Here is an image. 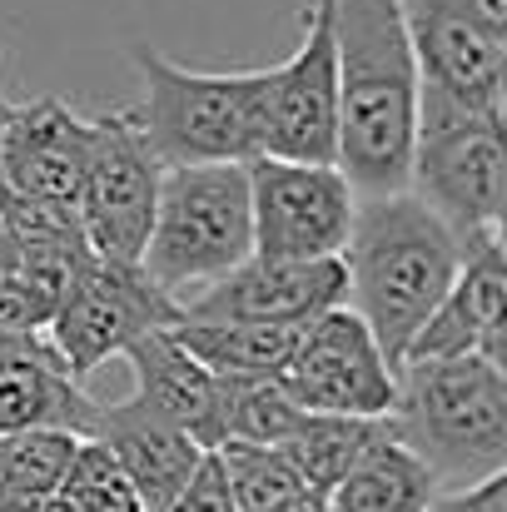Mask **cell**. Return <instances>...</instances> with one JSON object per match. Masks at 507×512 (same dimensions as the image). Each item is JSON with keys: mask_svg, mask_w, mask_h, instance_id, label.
<instances>
[{"mask_svg": "<svg viewBox=\"0 0 507 512\" xmlns=\"http://www.w3.org/2000/svg\"><path fill=\"white\" fill-rule=\"evenodd\" d=\"M338 60L334 165L353 194L408 189L418 130V60L398 0H324Z\"/></svg>", "mask_w": 507, "mask_h": 512, "instance_id": "6da1fadb", "label": "cell"}, {"mask_svg": "<svg viewBox=\"0 0 507 512\" xmlns=\"http://www.w3.org/2000/svg\"><path fill=\"white\" fill-rule=\"evenodd\" d=\"M463 254L468 239L443 224L413 189L358 199L348 244L338 254L348 274V309L373 329L393 368H403L408 343L448 294Z\"/></svg>", "mask_w": 507, "mask_h": 512, "instance_id": "7a4b0ae2", "label": "cell"}, {"mask_svg": "<svg viewBox=\"0 0 507 512\" xmlns=\"http://www.w3.org/2000/svg\"><path fill=\"white\" fill-rule=\"evenodd\" d=\"M388 418L438 493L507 473V368L483 353L408 358Z\"/></svg>", "mask_w": 507, "mask_h": 512, "instance_id": "3957f363", "label": "cell"}, {"mask_svg": "<svg viewBox=\"0 0 507 512\" xmlns=\"http://www.w3.org/2000/svg\"><path fill=\"white\" fill-rule=\"evenodd\" d=\"M140 70L135 120L160 165H244L264 140V70H189L155 45H130Z\"/></svg>", "mask_w": 507, "mask_h": 512, "instance_id": "277c9868", "label": "cell"}, {"mask_svg": "<svg viewBox=\"0 0 507 512\" xmlns=\"http://www.w3.org/2000/svg\"><path fill=\"white\" fill-rule=\"evenodd\" d=\"M254 254L249 219V174L244 165H169L160 174V199L150 219V239L140 249V269L165 289H204Z\"/></svg>", "mask_w": 507, "mask_h": 512, "instance_id": "5b68a950", "label": "cell"}, {"mask_svg": "<svg viewBox=\"0 0 507 512\" xmlns=\"http://www.w3.org/2000/svg\"><path fill=\"white\" fill-rule=\"evenodd\" d=\"M408 189L463 239L503 234L507 140L498 110H473L418 85Z\"/></svg>", "mask_w": 507, "mask_h": 512, "instance_id": "8992f818", "label": "cell"}, {"mask_svg": "<svg viewBox=\"0 0 507 512\" xmlns=\"http://www.w3.org/2000/svg\"><path fill=\"white\" fill-rule=\"evenodd\" d=\"M179 319V299L165 294L140 259H105L95 254L80 279L60 294L45 339L75 378H90L100 363L120 358L125 348Z\"/></svg>", "mask_w": 507, "mask_h": 512, "instance_id": "52a82bcc", "label": "cell"}, {"mask_svg": "<svg viewBox=\"0 0 507 512\" xmlns=\"http://www.w3.org/2000/svg\"><path fill=\"white\" fill-rule=\"evenodd\" d=\"M160 174L135 110H110L90 120V150L80 170L75 219L95 254L105 259H140L160 199Z\"/></svg>", "mask_w": 507, "mask_h": 512, "instance_id": "ba28073f", "label": "cell"}, {"mask_svg": "<svg viewBox=\"0 0 507 512\" xmlns=\"http://www.w3.org/2000/svg\"><path fill=\"white\" fill-rule=\"evenodd\" d=\"M249 174V219L259 259H338L353 229L358 194L338 165L254 155Z\"/></svg>", "mask_w": 507, "mask_h": 512, "instance_id": "9c48e42d", "label": "cell"}, {"mask_svg": "<svg viewBox=\"0 0 507 512\" xmlns=\"http://www.w3.org/2000/svg\"><path fill=\"white\" fill-rule=\"evenodd\" d=\"M279 383L304 413L343 418H388L398 398V368L348 304L314 314L299 329L289 363L279 368Z\"/></svg>", "mask_w": 507, "mask_h": 512, "instance_id": "30bf717a", "label": "cell"}, {"mask_svg": "<svg viewBox=\"0 0 507 512\" xmlns=\"http://www.w3.org/2000/svg\"><path fill=\"white\" fill-rule=\"evenodd\" d=\"M338 150V60L329 5L309 0L299 15V45L264 70V140L259 155L334 165Z\"/></svg>", "mask_w": 507, "mask_h": 512, "instance_id": "8fae6325", "label": "cell"}, {"mask_svg": "<svg viewBox=\"0 0 507 512\" xmlns=\"http://www.w3.org/2000/svg\"><path fill=\"white\" fill-rule=\"evenodd\" d=\"M348 304L343 259H259L249 254L229 274L209 279L194 299H179V319H254L309 324L314 314Z\"/></svg>", "mask_w": 507, "mask_h": 512, "instance_id": "7c38bea8", "label": "cell"}, {"mask_svg": "<svg viewBox=\"0 0 507 512\" xmlns=\"http://www.w3.org/2000/svg\"><path fill=\"white\" fill-rule=\"evenodd\" d=\"M458 353H483L507 368V254L503 234H473L468 254L428 314V324L413 334L408 358H458Z\"/></svg>", "mask_w": 507, "mask_h": 512, "instance_id": "4fadbf2b", "label": "cell"}, {"mask_svg": "<svg viewBox=\"0 0 507 512\" xmlns=\"http://www.w3.org/2000/svg\"><path fill=\"white\" fill-rule=\"evenodd\" d=\"M403 5V25H408V45L418 60V85L433 95H448L458 105L473 110H498L507 100V35H493L453 10H433V5Z\"/></svg>", "mask_w": 507, "mask_h": 512, "instance_id": "5bb4252c", "label": "cell"}, {"mask_svg": "<svg viewBox=\"0 0 507 512\" xmlns=\"http://www.w3.org/2000/svg\"><path fill=\"white\" fill-rule=\"evenodd\" d=\"M85 150H90V120L75 115L60 95L10 105L0 145V189L75 209Z\"/></svg>", "mask_w": 507, "mask_h": 512, "instance_id": "9a60e30c", "label": "cell"}, {"mask_svg": "<svg viewBox=\"0 0 507 512\" xmlns=\"http://www.w3.org/2000/svg\"><path fill=\"white\" fill-rule=\"evenodd\" d=\"M90 438L120 463L125 483L135 488L140 512H169V503L184 493V483L194 478L199 458L209 448H199L184 428H174L169 418L150 413L135 398L120 403H100L95 408V428Z\"/></svg>", "mask_w": 507, "mask_h": 512, "instance_id": "2e32d148", "label": "cell"}, {"mask_svg": "<svg viewBox=\"0 0 507 512\" xmlns=\"http://www.w3.org/2000/svg\"><path fill=\"white\" fill-rule=\"evenodd\" d=\"M95 398L85 393V378H75L45 334L10 339L0 353V433L25 428H55L90 438L95 428Z\"/></svg>", "mask_w": 507, "mask_h": 512, "instance_id": "e0dca14e", "label": "cell"}, {"mask_svg": "<svg viewBox=\"0 0 507 512\" xmlns=\"http://www.w3.org/2000/svg\"><path fill=\"white\" fill-rule=\"evenodd\" d=\"M135 373V403L184 428L199 448H219V378L174 339L169 329H155L120 353Z\"/></svg>", "mask_w": 507, "mask_h": 512, "instance_id": "ac0fdd59", "label": "cell"}, {"mask_svg": "<svg viewBox=\"0 0 507 512\" xmlns=\"http://www.w3.org/2000/svg\"><path fill=\"white\" fill-rule=\"evenodd\" d=\"M393 438V418H343V413H304L279 453L294 463L304 488L329 493L348 468H358L378 443Z\"/></svg>", "mask_w": 507, "mask_h": 512, "instance_id": "d6986e66", "label": "cell"}, {"mask_svg": "<svg viewBox=\"0 0 507 512\" xmlns=\"http://www.w3.org/2000/svg\"><path fill=\"white\" fill-rule=\"evenodd\" d=\"M304 324H254V319H174L169 334L209 373H269L289 363Z\"/></svg>", "mask_w": 507, "mask_h": 512, "instance_id": "ffe728a7", "label": "cell"}, {"mask_svg": "<svg viewBox=\"0 0 507 512\" xmlns=\"http://www.w3.org/2000/svg\"><path fill=\"white\" fill-rule=\"evenodd\" d=\"M324 498L329 512H428L438 483L398 438H388L358 468H348Z\"/></svg>", "mask_w": 507, "mask_h": 512, "instance_id": "44dd1931", "label": "cell"}, {"mask_svg": "<svg viewBox=\"0 0 507 512\" xmlns=\"http://www.w3.org/2000/svg\"><path fill=\"white\" fill-rule=\"evenodd\" d=\"M75 443H80L75 433H55V428L0 433V512H30L40 503H55Z\"/></svg>", "mask_w": 507, "mask_h": 512, "instance_id": "7402d4cb", "label": "cell"}, {"mask_svg": "<svg viewBox=\"0 0 507 512\" xmlns=\"http://www.w3.org/2000/svg\"><path fill=\"white\" fill-rule=\"evenodd\" d=\"M219 378V443H264L279 448L304 408L269 373H214Z\"/></svg>", "mask_w": 507, "mask_h": 512, "instance_id": "603a6c76", "label": "cell"}, {"mask_svg": "<svg viewBox=\"0 0 507 512\" xmlns=\"http://www.w3.org/2000/svg\"><path fill=\"white\" fill-rule=\"evenodd\" d=\"M214 458L224 468L229 498H234L239 512H269L304 488V478L294 473V463L279 448H264V443H219Z\"/></svg>", "mask_w": 507, "mask_h": 512, "instance_id": "cb8c5ba5", "label": "cell"}, {"mask_svg": "<svg viewBox=\"0 0 507 512\" xmlns=\"http://www.w3.org/2000/svg\"><path fill=\"white\" fill-rule=\"evenodd\" d=\"M55 503L65 512H140V498L125 483L120 463L95 438H80L75 443L70 468H65V478L55 488Z\"/></svg>", "mask_w": 507, "mask_h": 512, "instance_id": "d4e9b609", "label": "cell"}, {"mask_svg": "<svg viewBox=\"0 0 507 512\" xmlns=\"http://www.w3.org/2000/svg\"><path fill=\"white\" fill-rule=\"evenodd\" d=\"M55 304L15 269H0V334L5 339H30V334H45Z\"/></svg>", "mask_w": 507, "mask_h": 512, "instance_id": "484cf974", "label": "cell"}, {"mask_svg": "<svg viewBox=\"0 0 507 512\" xmlns=\"http://www.w3.org/2000/svg\"><path fill=\"white\" fill-rule=\"evenodd\" d=\"M169 512H239L234 508V498H229V483H224V468H219L214 448L199 458L194 478H189L184 493L169 503Z\"/></svg>", "mask_w": 507, "mask_h": 512, "instance_id": "4316f807", "label": "cell"}, {"mask_svg": "<svg viewBox=\"0 0 507 512\" xmlns=\"http://www.w3.org/2000/svg\"><path fill=\"white\" fill-rule=\"evenodd\" d=\"M428 512H507V473L488 478V483H473V488H453V493H438Z\"/></svg>", "mask_w": 507, "mask_h": 512, "instance_id": "83f0119b", "label": "cell"}, {"mask_svg": "<svg viewBox=\"0 0 507 512\" xmlns=\"http://www.w3.org/2000/svg\"><path fill=\"white\" fill-rule=\"evenodd\" d=\"M413 5H433V10H453L493 35H507V0H413Z\"/></svg>", "mask_w": 507, "mask_h": 512, "instance_id": "f1b7e54d", "label": "cell"}, {"mask_svg": "<svg viewBox=\"0 0 507 512\" xmlns=\"http://www.w3.org/2000/svg\"><path fill=\"white\" fill-rule=\"evenodd\" d=\"M269 512H329V498L314 493V488H299L294 498H284L279 508H269Z\"/></svg>", "mask_w": 507, "mask_h": 512, "instance_id": "f546056e", "label": "cell"}, {"mask_svg": "<svg viewBox=\"0 0 507 512\" xmlns=\"http://www.w3.org/2000/svg\"><path fill=\"white\" fill-rule=\"evenodd\" d=\"M10 105H15V100H5V95H0V145H5V120H10Z\"/></svg>", "mask_w": 507, "mask_h": 512, "instance_id": "4dcf8cb0", "label": "cell"}, {"mask_svg": "<svg viewBox=\"0 0 507 512\" xmlns=\"http://www.w3.org/2000/svg\"><path fill=\"white\" fill-rule=\"evenodd\" d=\"M30 512H65L60 503H40V508H30Z\"/></svg>", "mask_w": 507, "mask_h": 512, "instance_id": "1f68e13d", "label": "cell"}, {"mask_svg": "<svg viewBox=\"0 0 507 512\" xmlns=\"http://www.w3.org/2000/svg\"><path fill=\"white\" fill-rule=\"evenodd\" d=\"M5 348H10V339H5V334H0V353H5Z\"/></svg>", "mask_w": 507, "mask_h": 512, "instance_id": "d6a6232c", "label": "cell"}]
</instances>
